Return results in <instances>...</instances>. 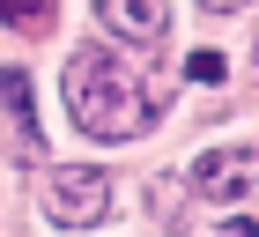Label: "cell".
<instances>
[{"label":"cell","instance_id":"1","mask_svg":"<svg viewBox=\"0 0 259 237\" xmlns=\"http://www.w3.org/2000/svg\"><path fill=\"white\" fill-rule=\"evenodd\" d=\"M67 111L89 141H141L163 118V89L148 74H134L119 52L104 45H81L67 59Z\"/></svg>","mask_w":259,"mask_h":237},{"label":"cell","instance_id":"2","mask_svg":"<svg viewBox=\"0 0 259 237\" xmlns=\"http://www.w3.org/2000/svg\"><path fill=\"white\" fill-rule=\"evenodd\" d=\"M45 215L60 222V230H97V222L111 215V178L89 171V163L45 171Z\"/></svg>","mask_w":259,"mask_h":237},{"label":"cell","instance_id":"3","mask_svg":"<svg viewBox=\"0 0 259 237\" xmlns=\"http://www.w3.org/2000/svg\"><path fill=\"white\" fill-rule=\"evenodd\" d=\"M193 185H200L207 200H230V208H237V200H252V148H244V141L207 148V156L193 163Z\"/></svg>","mask_w":259,"mask_h":237},{"label":"cell","instance_id":"4","mask_svg":"<svg viewBox=\"0 0 259 237\" xmlns=\"http://www.w3.org/2000/svg\"><path fill=\"white\" fill-rule=\"evenodd\" d=\"M97 22L126 45H148V52L170 37V8L163 0H97Z\"/></svg>","mask_w":259,"mask_h":237},{"label":"cell","instance_id":"5","mask_svg":"<svg viewBox=\"0 0 259 237\" xmlns=\"http://www.w3.org/2000/svg\"><path fill=\"white\" fill-rule=\"evenodd\" d=\"M0 22H8L15 37H45V30L60 22V0H0Z\"/></svg>","mask_w":259,"mask_h":237},{"label":"cell","instance_id":"6","mask_svg":"<svg viewBox=\"0 0 259 237\" xmlns=\"http://www.w3.org/2000/svg\"><path fill=\"white\" fill-rule=\"evenodd\" d=\"M0 97H8V111H15V126H22V148H30V156H45V148H37V126H30V118H37V104H30L22 67H0Z\"/></svg>","mask_w":259,"mask_h":237},{"label":"cell","instance_id":"7","mask_svg":"<svg viewBox=\"0 0 259 237\" xmlns=\"http://www.w3.org/2000/svg\"><path fill=\"white\" fill-rule=\"evenodd\" d=\"M185 74H193V82H222V74H230V59H222V52H193V59H185Z\"/></svg>","mask_w":259,"mask_h":237},{"label":"cell","instance_id":"8","mask_svg":"<svg viewBox=\"0 0 259 237\" xmlns=\"http://www.w3.org/2000/svg\"><path fill=\"white\" fill-rule=\"evenodd\" d=\"M200 8H215V15H244L252 0H200Z\"/></svg>","mask_w":259,"mask_h":237},{"label":"cell","instance_id":"9","mask_svg":"<svg viewBox=\"0 0 259 237\" xmlns=\"http://www.w3.org/2000/svg\"><path fill=\"white\" fill-rule=\"evenodd\" d=\"M215 237H252V222H230V230H215Z\"/></svg>","mask_w":259,"mask_h":237}]
</instances>
